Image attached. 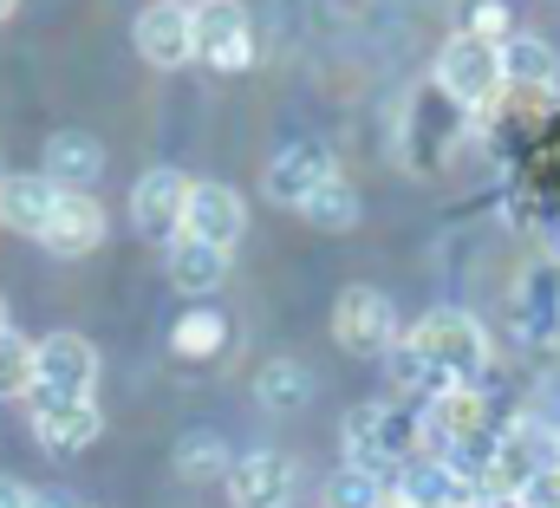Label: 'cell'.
<instances>
[{
  "label": "cell",
  "mask_w": 560,
  "mask_h": 508,
  "mask_svg": "<svg viewBox=\"0 0 560 508\" xmlns=\"http://www.w3.org/2000/svg\"><path fill=\"white\" fill-rule=\"evenodd\" d=\"M105 242V209H98V196H66L59 189V209H52V222L39 229V249L59 254V261H79V254H92Z\"/></svg>",
  "instance_id": "9a60e30c"
},
{
  "label": "cell",
  "mask_w": 560,
  "mask_h": 508,
  "mask_svg": "<svg viewBox=\"0 0 560 508\" xmlns=\"http://www.w3.org/2000/svg\"><path fill=\"white\" fill-rule=\"evenodd\" d=\"M306 397H313V372H306L300 359H268V366L255 372V404H261L268 417H300Z\"/></svg>",
  "instance_id": "44dd1931"
},
{
  "label": "cell",
  "mask_w": 560,
  "mask_h": 508,
  "mask_svg": "<svg viewBox=\"0 0 560 508\" xmlns=\"http://www.w3.org/2000/svg\"><path fill=\"white\" fill-rule=\"evenodd\" d=\"M339 176V157H332V143H319V137H300V143H287L275 150V163H268V176H261V189H268V203L280 209H306L326 183Z\"/></svg>",
  "instance_id": "8992f818"
},
{
  "label": "cell",
  "mask_w": 560,
  "mask_h": 508,
  "mask_svg": "<svg viewBox=\"0 0 560 508\" xmlns=\"http://www.w3.org/2000/svg\"><path fill=\"white\" fill-rule=\"evenodd\" d=\"M515 339L522 346H560V267H535L515 287Z\"/></svg>",
  "instance_id": "e0dca14e"
},
{
  "label": "cell",
  "mask_w": 560,
  "mask_h": 508,
  "mask_svg": "<svg viewBox=\"0 0 560 508\" xmlns=\"http://www.w3.org/2000/svg\"><path fill=\"white\" fill-rule=\"evenodd\" d=\"M170 353H176V359H222V353H229V313L189 307V313L170 326Z\"/></svg>",
  "instance_id": "7402d4cb"
},
{
  "label": "cell",
  "mask_w": 560,
  "mask_h": 508,
  "mask_svg": "<svg viewBox=\"0 0 560 508\" xmlns=\"http://www.w3.org/2000/svg\"><path fill=\"white\" fill-rule=\"evenodd\" d=\"M33 508H79L66 489H33Z\"/></svg>",
  "instance_id": "f546056e"
},
{
  "label": "cell",
  "mask_w": 560,
  "mask_h": 508,
  "mask_svg": "<svg viewBox=\"0 0 560 508\" xmlns=\"http://www.w3.org/2000/svg\"><path fill=\"white\" fill-rule=\"evenodd\" d=\"M436 92L443 99H456L463 112H482V105H495L502 99V46H489V39H476V33H456L443 53H436Z\"/></svg>",
  "instance_id": "277c9868"
},
{
  "label": "cell",
  "mask_w": 560,
  "mask_h": 508,
  "mask_svg": "<svg viewBox=\"0 0 560 508\" xmlns=\"http://www.w3.org/2000/svg\"><path fill=\"white\" fill-rule=\"evenodd\" d=\"M26 391H33V339L0 326V397H26Z\"/></svg>",
  "instance_id": "484cf974"
},
{
  "label": "cell",
  "mask_w": 560,
  "mask_h": 508,
  "mask_svg": "<svg viewBox=\"0 0 560 508\" xmlns=\"http://www.w3.org/2000/svg\"><path fill=\"white\" fill-rule=\"evenodd\" d=\"M163 267H170V287L176 293H189V300H209L222 280H229V254L209 249V242H170V254H163Z\"/></svg>",
  "instance_id": "d6986e66"
},
{
  "label": "cell",
  "mask_w": 560,
  "mask_h": 508,
  "mask_svg": "<svg viewBox=\"0 0 560 508\" xmlns=\"http://www.w3.org/2000/svg\"><path fill=\"white\" fill-rule=\"evenodd\" d=\"M13 7H20V0H0V26H7V20H13Z\"/></svg>",
  "instance_id": "4dcf8cb0"
},
{
  "label": "cell",
  "mask_w": 560,
  "mask_h": 508,
  "mask_svg": "<svg viewBox=\"0 0 560 508\" xmlns=\"http://www.w3.org/2000/svg\"><path fill=\"white\" fill-rule=\"evenodd\" d=\"M98 384V353L85 333H46L33 346V391H52V397H92Z\"/></svg>",
  "instance_id": "ba28073f"
},
{
  "label": "cell",
  "mask_w": 560,
  "mask_h": 508,
  "mask_svg": "<svg viewBox=\"0 0 560 508\" xmlns=\"http://www.w3.org/2000/svg\"><path fill=\"white\" fill-rule=\"evenodd\" d=\"M242 229H248V209L229 183H189V203H183V222H176L183 242H209V249L229 254L242 242Z\"/></svg>",
  "instance_id": "30bf717a"
},
{
  "label": "cell",
  "mask_w": 560,
  "mask_h": 508,
  "mask_svg": "<svg viewBox=\"0 0 560 508\" xmlns=\"http://www.w3.org/2000/svg\"><path fill=\"white\" fill-rule=\"evenodd\" d=\"M515 503H522V508H560V463H548V470L515 496Z\"/></svg>",
  "instance_id": "83f0119b"
},
{
  "label": "cell",
  "mask_w": 560,
  "mask_h": 508,
  "mask_svg": "<svg viewBox=\"0 0 560 508\" xmlns=\"http://www.w3.org/2000/svg\"><path fill=\"white\" fill-rule=\"evenodd\" d=\"M138 53L150 66H163V72L189 66V59H196V7H183V0L143 7L138 13Z\"/></svg>",
  "instance_id": "4fadbf2b"
},
{
  "label": "cell",
  "mask_w": 560,
  "mask_h": 508,
  "mask_svg": "<svg viewBox=\"0 0 560 508\" xmlns=\"http://www.w3.org/2000/svg\"><path fill=\"white\" fill-rule=\"evenodd\" d=\"M332 346L352 359H385L398 346V307L378 287H346L332 300Z\"/></svg>",
  "instance_id": "5b68a950"
},
{
  "label": "cell",
  "mask_w": 560,
  "mask_h": 508,
  "mask_svg": "<svg viewBox=\"0 0 560 508\" xmlns=\"http://www.w3.org/2000/svg\"><path fill=\"white\" fill-rule=\"evenodd\" d=\"M300 216H306L313 229L339 235V229H352V222H359V189H352L346 176H332V183H326V189H319V196H313V203H306Z\"/></svg>",
  "instance_id": "d4e9b609"
},
{
  "label": "cell",
  "mask_w": 560,
  "mask_h": 508,
  "mask_svg": "<svg viewBox=\"0 0 560 508\" xmlns=\"http://www.w3.org/2000/svg\"><path fill=\"white\" fill-rule=\"evenodd\" d=\"M52 209H59V189H52L46 176H33V170L0 176V222H7L13 235H33V242H39V229L52 222Z\"/></svg>",
  "instance_id": "ac0fdd59"
},
{
  "label": "cell",
  "mask_w": 560,
  "mask_h": 508,
  "mask_svg": "<svg viewBox=\"0 0 560 508\" xmlns=\"http://www.w3.org/2000/svg\"><path fill=\"white\" fill-rule=\"evenodd\" d=\"M555 437H560V424H555Z\"/></svg>",
  "instance_id": "d6a6232c"
},
{
  "label": "cell",
  "mask_w": 560,
  "mask_h": 508,
  "mask_svg": "<svg viewBox=\"0 0 560 508\" xmlns=\"http://www.w3.org/2000/svg\"><path fill=\"white\" fill-rule=\"evenodd\" d=\"M476 503V483L463 470H450L443 457H411L398 476H392V508H469Z\"/></svg>",
  "instance_id": "7c38bea8"
},
{
  "label": "cell",
  "mask_w": 560,
  "mask_h": 508,
  "mask_svg": "<svg viewBox=\"0 0 560 508\" xmlns=\"http://www.w3.org/2000/svg\"><path fill=\"white\" fill-rule=\"evenodd\" d=\"M33 404V437L52 450V457H79L105 437V411L98 397H52V391H26Z\"/></svg>",
  "instance_id": "52a82bcc"
},
{
  "label": "cell",
  "mask_w": 560,
  "mask_h": 508,
  "mask_svg": "<svg viewBox=\"0 0 560 508\" xmlns=\"http://www.w3.org/2000/svg\"><path fill=\"white\" fill-rule=\"evenodd\" d=\"M183 203H189V176L183 170H143L138 189H131V222H138V235H176V222H183Z\"/></svg>",
  "instance_id": "2e32d148"
},
{
  "label": "cell",
  "mask_w": 560,
  "mask_h": 508,
  "mask_svg": "<svg viewBox=\"0 0 560 508\" xmlns=\"http://www.w3.org/2000/svg\"><path fill=\"white\" fill-rule=\"evenodd\" d=\"M39 176H46L52 189H66V196H92L98 176H105V143H98L92 130H52Z\"/></svg>",
  "instance_id": "5bb4252c"
},
{
  "label": "cell",
  "mask_w": 560,
  "mask_h": 508,
  "mask_svg": "<svg viewBox=\"0 0 560 508\" xmlns=\"http://www.w3.org/2000/svg\"><path fill=\"white\" fill-rule=\"evenodd\" d=\"M548 463H560L555 424H541V417H509V424L495 430V450H489V470H482L476 496H522Z\"/></svg>",
  "instance_id": "3957f363"
},
{
  "label": "cell",
  "mask_w": 560,
  "mask_h": 508,
  "mask_svg": "<svg viewBox=\"0 0 560 508\" xmlns=\"http://www.w3.org/2000/svg\"><path fill=\"white\" fill-rule=\"evenodd\" d=\"M79 508H92V503H79Z\"/></svg>",
  "instance_id": "836d02e7"
},
{
  "label": "cell",
  "mask_w": 560,
  "mask_h": 508,
  "mask_svg": "<svg viewBox=\"0 0 560 508\" xmlns=\"http://www.w3.org/2000/svg\"><path fill=\"white\" fill-rule=\"evenodd\" d=\"M176 476L183 483H229V470H235V457H229V443L215 437V430H189V437H176Z\"/></svg>",
  "instance_id": "603a6c76"
},
{
  "label": "cell",
  "mask_w": 560,
  "mask_h": 508,
  "mask_svg": "<svg viewBox=\"0 0 560 508\" xmlns=\"http://www.w3.org/2000/svg\"><path fill=\"white\" fill-rule=\"evenodd\" d=\"M560 79L555 66V46L548 39H535V33H509L502 39V85H515V92H548Z\"/></svg>",
  "instance_id": "ffe728a7"
},
{
  "label": "cell",
  "mask_w": 560,
  "mask_h": 508,
  "mask_svg": "<svg viewBox=\"0 0 560 508\" xmlns=\"http://www.w3.org/2000/svg\"><path fill=\"white\" fill-rule=\"evenodd\" d=\"M0 326H7V300H0Z\"/></svg>",
  "instance_id": "1f68e13d"
},
{
  "label": "cell",
  "mask_w": 560,
  "mask_h": 508,
  "mask_svg": "<svg viewBox=\"0 0 560 508\" xmlns=\"http://www.w3.org/2000/svg\"><path fill=\"white\" fill-rule=\"evenodd\" d=\"M196 59L215 72H242L255 59V33H248L242 0H202L196 7Z\"/></svg>",
  "instance_id": "9c48e42d"
},
{
  "label": "cell",
  "mask_w": 560,
  "mask_h": 508,
  "mask_svg": "<svg viewBox=\"0 0 560 508\" xmlns=\"http://www.w3.org/2000/svg\"><path fill=\"white\" fill-rule=\"evenodd\" d=\"M339 443H346V463H352V470H372V476H385V483L423 450L418 417H411L405 404H385V397L352 404L346 424H339Z\"/></svg>",
  "instance_id": "7a4b0ae2"
},
{
  "label": "cell",
  "mask_w": 560,
  "mask_h": 508,
  "mask_svg": "<svg viewBox=\"0 0 560 508\" xmlns=\"http://www.w3.org/2000/svg\"><path fill=\"white\" fill-rule=\"evenodd\" d=\"M405 346L430 366L436 391H450V384H476L482 372H489V353H495L489 333H482V320L463 313V307H430L418 326L405 333Z\"/></svg>",
  "instance_id": "6da1fadb"
},
{
  "label": "cell",
  "mask_w": 560,
  "mask_h": 508,
  "mask_svg": "<svg viewBox=\"0 0 560 508\" xmlns=\"http://www.w3.org/2000/svg\"><path fill=\"white\" fill-rule=\"evenodd\" d=\"M300 489V463L287 450H248L229 470V503L235 508H287Z\"/></svg>",
  "instance_id": "8fae6325"
},
{
  "label": "cell",
  "mask_w": 560,
  "mask_h": 508,
  "mask_svg": "<svg viewBox=\"0 0 560 508\" xmlns=\"http://www.w3.org/2000/svg\"><path fill=\"white\" fill-rule=\"evenodd\" d=\"M469 33L489 39V46H502V39H509V7H502V0H476V7H469Z\"/></svg>",
  "instance_id": "4316f807"
},
{
  "label": "cell",
  "mask_w": 560,
  "mask_h": 508,
  "mask_svg": "<svg viewBox=\"0 0 560 508\" xmlns=\"http://www.w3.org/2000/svg\"><path fill=\"white\" fill-rule=\"evenodd\" d=\"M326 508H392V483L385 476H372V470H339L332 483H326Z\"/></svg>",
  "instance_id": "cb8c5ba5"
},
{
  "label": "cell",
  "mask_w": 560,
  "mask_h": 508,
  "mask_svg": "<svg viewBox=\"0 0 560 508\" xmlns=\"http://www.w3.org/2000/svg\"><path fill=\"white\" fill-rule=\"evenodd\" d=\"M0 508H33V489L20 476H0Z\"/></svg>",
  "instance_id": "f1b7e54d"
}]
</instances>
